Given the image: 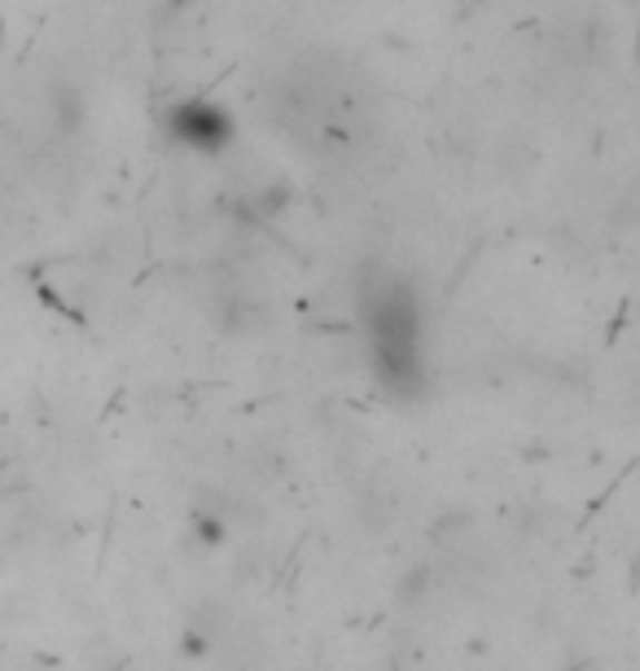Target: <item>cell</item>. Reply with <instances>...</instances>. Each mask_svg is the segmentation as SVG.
Masks as SVG:
<instances>
[{
	"label": "cell",
	"mask_w": 640,
	"mask_h": 671,
	"mask_svg": "<svg viewBox=\"0 0 640 671\" xmlns=\"http://www.w3.org/2000/svg\"><path fill=\"white\" fill-rule=\"evenodd\" d=\"M189 540L198 544V549H219L224 540H228V519L211 510V505H198L194 514H189Z\"/></svg>",
	"instance_id": "4"
},
{
	"label": "cell",
	"mask_w": 640,
	"mask_h": 671,
	"mask_svg": "<svg viewBox=\"0 0 640 671\" xmlns=\"http://www.w3.org/2000/svg\"><path fill=\"white\" fill-rule=\"evenodd\" d=\"M211 645H215V632L203 628V623H189V628L180 632V654H185V659H207Z\"/></svg>",
	"instance_id": "7"
},
{
	"label": "cell",
	"mask_w": 640,
	"mask_h": 671,
	"mask_svg": "<svg viewBox=\"0 0 640 671\" xmlns=\"http://www.w3.org/2000/svg\"><path fill=\"white\" fill-rule=\"evenodd\" d=\"M163 128L176 146L194 149V154H224L237 137V124H233L228 106L207 101V97H189V101L167 106Z\"/></svg>",
	"instance_id": "2"
},
{
	"label": "cell",
	"mask_w": 640,
	"mask_h": 671,
	"mask_svg": "<svg viewBox=\"0 0 640 671\" xmlns=\"http://www.w3.org/2000/svg\"><path fill=\"white\" fill-rule=\"evenodd\" d=\"M470 514H461V510H452V514H443V519L434 522V540L439 544H456V540H465L470 535Z\"/></svg>",
	"instance_id": "8"
},
{
	"label": "cell",
	"mask_w": 640,
	"mask_h": 671,
	"mask_svg": "<svg viewBox=\"0 0 640 671\" xmlns=\"http://www.w3.org/2000/svg\"><path fill=\"white\" fill-rule=\"evenodd\" d=\"M53 115H58V128H62V132L83 128V115H88L83 92L71 88V83H58V88H53Z\"/></svg>",
	"instance_id": "5"
},
{
	"label": "cell",
	"mask_w": 640,
	"mask_h": 671,
	"mask_svg": "<svg viewBox=\"0 0 640 671\" xmlns=\"http://www.w3.org/2000/svg\"><path fill=\"white\" fill-rule=\"evenodd\" d=\"M434 589V566L430 562H413L400 580H395V601H404V605H417L422 596Z\"/></svg>",
	"instance_id": "6"
},
{
	"label": "cell",
	"mask_w": 640,
	"mask_h": 671,
	"mask_svg": "<svg viewBox=\"0 0 640 671\" xmlns=\"http://www.w3.org/2000/svg\"><path fill=\"white\" fill-rule=\"evenodd\" d=\"M360 312L373 347V373L386 395L413 404L426 395V365H422V303L413 286L395 273H377L360 286Z\"/></svg>",
	"instance_id": "1"
},
{
	"label": "cell",
	"mask_w": 640,
	"mask_h": 671,
	"mask_svg": "<svg viewBox=\"0 0 640 671\" xmlns=\"http://www.w3.org/2000/svg\"><path fill=\"white\" fill-rule=\"evenodd\" d=\"M285 203H289V189H285V185H268V189L246 194L242 207H237V216H242V220H255V224H273L285 211Z\"/></svg>",
	"instance_id": "3"
}]
</instances>
